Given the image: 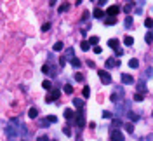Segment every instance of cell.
<instances>
[{"label":"cell","instance_id":"6da1fadb","mask_svg":"<svg viewBox=\"0 0 153 141\" xmlns=\"http://www.w3.org/2000/svg\"><path fill=\"white\" fill-rule=\"evenodd\" d=\"M98 75H99V78H101V82H103V84H111V75H110L108 72L99 70V72H98Z\"/></svg>","mask_w":153,"mask_h":141},{"label":"cell","instance_id":"7a4b0ae2","mask_svg":"<svg viewBox=\"0 0 153 141\" xmlns=\"http://www.w3.org/2000/svg\"><path fill=\"white\" fill-rule=\"evenodd\" d=\"M110 140L111 141H124V134H122L120 131H117V129H111V133H110Z\"/></svg>","mask_w":153,"mask_h":141},{"label":"cell","instance_id":"3957f363","mask_svg":"<svg viewBox=\"0 0 153 141\" xmlns=\"http://www.w3.org/2000/svg\"><path fill=\"white\" fill-rule=\"evenodd\" d=\"M59 96H61V91H57V89H54V91H52L51 94H47V98H45V101H47V103H52V101H56V99H57Z\"/></svg>","mask_w":153,"mask_h":141},{"label":"cell","instance_id":"277c9868","mask_svg":"<svg viewBox=\"0 0 153 141\" xmlns=\"http://www.w3.org/2000/svg\"><path fill=\"white\" fill-rule=\"evenodd\" d=\"M106 12H108V16H110V17H115V16L120 12V7H118V5H110Z\"/></svg>","mask_w":153,"mask_h":141},{"label":"cell","instance_id":"5b68a950","mask_svg":"<svg viewBox=\"0 0 153 141\" xmlns=\"http://www.w3.org/2000/svg\"><path fill=\"white\" fill-rule=\"evenodd\" d=\"M106 66H108V68H113V66H120V61H117L115 58H108V59H106Z\"/></svg>","mask_w":153,"mask_h":141},{"label":"cell","instance_id":"8992f818","mask_svg":"<svg viewBox=\"0 0 153 141\" xmlns=\"http://www.w3.org/2000/svg\"><path fill=\"white\" fill-rule=\"evenodd\" d=\"M122 82H124V84H134V78H132V75H129V73H122Z\"/></svg>","mask_w":153,"mask_h":141},{"label":"cell","instance_id":"52a82bcc","mask_svg":"<svg viewBox=\"0 0 153 141\" xmlns=\"http://www.w3.org/2000/svg\"><path fill=\"white\" fill-rule=\"evenodd\" d=\"M118 45H120V42H118L117 38H110V40H108V47H111L113 51L118 49Z\"/></svg>","mask_w":153,"mask_h":141},{"label":"cell","instance_id":"ba28073f","mask_svg":"<svg viewBox=\"0 0 153 141\" xmlns=\"http://www.w3.org/2000/svg\"><path fill=\"white\" fill-rule=\"evenodd\" d=\"M77 126L78 127H84L85 126V117L82 113H77Z\"/></svg>","mask_w":153,"mask_h":141},{"label":"cell","instance_id":"9c48e42d","mask_svg":"<svg viewBox=\"0 0 153 141\" xmlns=\"http://www.w3.org/2000/svg\"><path fill=\"white\" fill-rule=\"evenodd\" d=\"M92 16H94V17H98V19H101V17H105V12H103V9H94Z\"/></svg>","mask_w":153,"mask_h":141},{"label":"cell","instance_id":"30bf717a","mask_svg":"<svg viewBox=\"0 0 153 141\" xmlns=\"http://www.w3.org/2000/svg\"><path fill=\"white\" fill-rule=\"evenodd\" d=\"M73 58H75V56H73V49H71V47H68V49H66V52H64V59H70V61H71Z\"/></svg>","mask_w":153,"mask_h":141},{"label":"cell","instance_id":"8fae6325","mask_svg":"<svg viewBox=\"0 0 153 141\" xmlns=\"http://www.w3.org/2000/svg\"><path fill=\"white\" fill-rule=\"evenodd\" d=\"M145 87H146V85H145V80H139V82H138V91H139L141 94H145V92H146V89H145Z\"/></svg>","mask_w":153,"mask_h":141},{"label":"cell","instance_id":"7c38bea8","mask_svg":"<svg viewBox=\"0 0 153 141\" xmlns=\"http://www.w3.org/2000/svg\"><path fill=\"white\" fill-rule=\"evenodd\" d=\"M28 117H30V119H37V117H38L37 108H30V110H28Z\"/></svg>","mask_w":153,"mask_h":141},{"label":"cell","instance_id":"4fadbf2b","mask_svg":"<svg viewBox=\"0 0 153 141\" xmlns=\"http://www.w3.org/2000/svg\"><path fill=\"white\" fill-rule=\"evenodd\" d=\"M42 87L47 89V91H52V82H51V80H44V82H42Z\"/></svg>","mask_w":153,"mask_h":141},{"label":"cell","instance_id":"5bb4252c","mask_svg":"<svg viewBox=\"0 0 153 141\" xmlns=\"http://www.w3.org/2000/svg\"><path fill=\"white\" fill-rule=\"evenodd\" d=\"M64 119H66V120H71V119H73V110L66 108V110H64Z\"/></svg>","mask_w":153,"mask_h":141},{"label":"cell","instance_id":"9a60e30c","mask_svg":"<svg viewBox=\"0 0 153 141\" xmlns=\"http://www.w3.org/2000/svg\"><path fill=\"white\" fill-rule=\"evenodd\" d=\"M68 9H70V3H68V2H63V3H61V7H59V12L63 14V12H66Z\"/></svg>","mask_w":153,"mask_h":141},{"label":"cell","instance_id":"2e32d148","mask_svg":"<svg viewBox=\"0 0 153 141\" xmlns=\"http://www.w3.org/2000/svg\"><path fill=\"white\" fill-rule=\"evenodd\" d=\"M115 23H117L115 17H110V16H108V17L105 19V24H108V26H111V24H115Z\"/></svg>","mask_w":153,"mask_h":141},{"label":"cell","instance_id":"e0dca14e","mask_svg":"<svg viewBox=\"0 0 153 141\" xmlns=\"http://www.w3.org/2000/svg\"><path fill=\"white\" fill-rule=\"evenodd\" d=\"M127 117L131 119V122H138V120H139V117H138L136 113H132V112H129V113H127Z\"/></svg>","mask_w":153,"mask_h":141},{"label":"cell","instance_id":"ac0fdd59","mask_svg":"<svg viewBox=\"0 0 153 141\" xmlns=\"http://www.w3.org/2000/svg\"><path fill=\"white\" fill-rule=\"evenodd\" d=\"M124 44H125V45H132V44H134V38H132V37H129V35H127V37H125V38H124Z\"/></svg>","mask_w":153,"mask_h":141},{"label":"cell","instance_id":"d6986e66","mask_svg":"<svg viewBox=\"0 0 153 141\" xmlns=\"http://www.w3.org/2000/svg\"><path fill=\"white\" fill-rule=\"evenodd\" d=\"M52 49H54V51H63V49H64V45H63V42H56Z\"/></svg>","mask_w":153,"mask_h":141},{"label":"cell","instance_id":"ffe728a7","mask_svg":"<svg viewBox=\"0 0 153 141\" xmlns=\"http://www.w3.org/2000/svg\"><path fill=\"white\" fill-rule=\"evenodd\" d=\"M80 49H82V51H89V49H91V45H89V42H87V40H84V42L80 44Z\"/></svg>","mask_w":153,"mask_h":141},{"label":"cell","instance_id":"44dd1931","mask_svg":"<svg viewBox=\"0 0 153 141\" xmlns=\"http://www.w3.org/2000/svg\"><path fill=\"white\" fill-rule=\"evenodd\" d=\"M98 42H99V37H91V40H89V45L92 44V45L96 47V45H98Z\"/></svg>","mask_w":153,"mask_h":141},{"label":"cell","instance_id":"7402d4cb","mask_svg":"<svg viewBox=\"0 0 153 141\" xmlns=\"http://www.w3.org/2000/svg\"><path fill=\"white\" fill-rule=\"evenodd\" d=\"M71 65H73V66H75V68H78V66H80V65H82V61H80V59H78V58H73V59H71Z\"/></svg>","mask_w":153,"mask_h":141},{"label":"cell","instance_id":"603a6c76","mask_svg":"<svg viewBox=\"0 0 153 141\" xmlns=\"http://www.w3.org/2000/svg\"><path fill=\"white\" fill-rule=\"evenodd\" d=\"M129 66H131V68H138V66H139V61H138V59H131V61H129Z\"/></svg>","mask_w":153,"mask_h":141},{"label":"cell","instance_id":"cb8c5ba5","mask_svg":"<svg viewBox=\"0 0 153 141\" xmlns=\"http://www.w3.org/2000/svg\"><path fill=\"white\" fill-rule=\"evenodd\" d=\"M82 94H84V98H89V96H91V87H87V85H85V87H84V91H82Z\"/></svg>","mask_w":153,"mask_h":141},{"label":"cell","instance_id":"d4e9b609","mask_svg":"<svg viewBox=\"0 0 153 141\" xmlns=\"http://www.w3.org/2000/svg\"><path fill=\"white\" fill-rule=\"evenodd\" d=\"M73 105H75V106H77V108H82V106H84V101H82V99H78V98H77V99H73Z\"/></svg>","mask_w":153,"mask_h":141},{"label":"cell","instance_id":"484cf974","mask_svg":"<svg viewBox=\"0 0 153 141\" xmlns=\"http://www.w3.org/2000/svg\"><path fill=\"white\" fill-rule=\"evenodd\" d=\"M145 26H146V28H153V19L146 17V19H145Z\"/></svg>","mask_w":153,"mask_h":141},{"label":"cell","instance_id":"4316f807","mask_svg":"<svg viewBox=\"0 0 153 141\" xmlns=\"http://www.w3.org/2000/svg\"><path fill=\"white\" fill-rule=\"evenodd\" d=\"M134 99H136V101H143V99H145V94H141V92H136V94H134Z\"/></svg>","mask_w":153,"mask_h":141},{"label":"cell","instance_id":"83f0119b","mask_svg":"<svg viewBox=\"0 0 153 141\" xmlns=\"http://www.w3.org/2000/svg\"><path fill=\"white\" fill-rule=\"evenodd\" d=\"M145 40H146V44H152V42H153V33H146Z\"/></svg>","mask_w":153,"mask_h":141},{"label":"cell","instance_id":"f1b7e54d","mask_svg":"<svg viewBox=\"0 0 153 141\" xmlns=\"http://www.w3.org/2000/svg\"><path fill=\"white\" fill-rule=\"evenodd\" d=\"M84 78H85L84 73H77V75H75V80H77V82H84Z\"/></svg>","mask_w":153,"mask_h":141},{"label":"cell","instance_id":"f546056e","mask_svg":"<svg viewBox=\"0 0 153 141\" xmlns=\"http://www.w3.org/2000/svg\"><path fill=\"white\" fill-rule=\"evenodd\" d=\"M64 92H66V94H71V92H73V87H71L70 84H66V85H64Z\"/></svg>","mask_w":153,"mask_h":141},{"label":"cell","instance_id":"4dcf8cb0","mask_svg":"<svg viewBox=\"0 0 153 141\" xmlns=\"http://www.w3.org/2000/svg\"><path fill=\"white\" fill-rule=\"evenodd\" d=\"M132 5H134L132 2H129V3H125V7H124V10H125V12H131V9H132Z\"/></svg>","mask_w":153,"mask_h":141},{"label":"cell","instance_id":"1f68e13d","mask_svg":"<svg viewBox=\"0 0 153 141\" xmlns=\"http://www.w3.org/2000/svg\"><path fill=\"white\" fill-rule=\"evenodd\" d=\"M131 24H132V17H131V16H127V17H125V26H127V28H131Z\"/></svg>","mask_w":153,"mask_h":141},{"label":"cell","instance_id":"d6a6232c","mask_svg":"<svg viewBox=\"0 0 153 141\" xmlns=\"http://www.w3.org/2000/svg\"><path fill=\"white\" fill-rule=\"evenodd\" d=\"M47 120L54 124V122H57V117H56V115H49V117H47Z\"/></svg>","mask_w":153,"mask_h":141},{"label":"cell","instance_id":"836d02e7","mask_svg":"<svg viewBox=\"0 0 153 141\" xmlns=\"http://www.w3.org/2000/svg\"><path fill=\"white\" fill-rule=\"evenodd\" d=\"M125 129H127V131H129L131 134L134 133V126H132V124H125Z\"/></svg>","mask_w":153,"mask_h":141},{"label":"cell","instance_id":"e575fe53","mask_svg":"<svg viewBox=\"0 0 153 141\" xmlns=\"http://www.w3.org/2000/svg\"><path fill=\"white\" fill-rule=\"evenodd\" d=\"M103 117H105V119H108V120H110V119H113V117H111V112H103Z\"/></svg>","mask_w":153,"mask_h":141},{"label":"cell","instance_id":"d590c367","mask_svg":"<svg viewBox=\"0 0 153 141\" xmlns=\"http://www.w3.org/2000/svg\"><path fill=\"white\" fill-rule=\"evenodd\" d=\"M42 30H44V31L51 30V23H45V24H42Z\"/></svg>","mask_w":153,"mask_h":141},{"label":"cell","instance_id":"8d00e7d4","mask_svg":"<svg viewBox=\"0 0 153 141\" xmlns=\"http://www.w3.org/2000/svg\"><path fill=\"white\" fill-rule=\"evenodd\" d=\"M63 133H64L66 136H71V131H70V127H63Z\"/></svg>","mask_w":153,"mask_h":141},{"label":"cell","instance_id":"74e56055","mask_svg":"<svg viewBox=\"0 0 153 141\" xmlns=\"http://www.w3.org/2000/svg\"><path fill=\"white\" fill-rule=\"evenodd\" d=\"M87 66H89V68H96V63H94V61H91V59H89V61H87Z\"/></svg>","mask_w":153,"mask_h":141},{"label":"cell","instance_id":"f35d334b","mask_svg":"<svg viewBox=\"0 0 153 141\" xmlns=\"http://www.w3.org/2000/svg\"><path fill=\"white\" fill-rule=\"evenodd\" d=\"M101 51H103V49H101L99 45H96V47H94V52H96V54H101Z\"/></svg>","mask_w":153,"mask_h":141},{"label":"cell","instance_id":"ab89813d","mask_svg":"<svg viewBox=\"0 0 153 141\" xmlns=\"http://www.w3.org/2000/svg\"><path fill=\"white\" fill-rule=\"evenodd\" d=\"M42 72H44V73H49V65H44V66H42Z\"/></svg>","mask_w":153,"mask_h":141},{"label":"cell","instance_id":"60d3db41","mask_svg":"<svg viewBox=\"0 0 153 141\" xmlns=\"http://www.w3.org/2000/svg\"><path fill=\"white\" fill-rule=\"evenodd\" d=\"M37 141H49V138H47V136H38Z\"/></svg>","mask_w":153,"mask_h":141},{"label":"cell","instance_id":"b9f144b4","mask_svg":"<svg viewBox=\"0 0 153 141\" xmlns=\"http://www.w3.org/2000/svg\"><path fill=\"white\" fill-rule=\"evenodd\" d=\"M115 54H117V56H122V54H124V51H122V49H115Z\"/></svg>","mask_w":153,"mask_h":141},{"label":"cell","instance_id":"7bdbcfd3","mask_svg":"<svg viewBox=\"0 0 153 141\" xmlns=\"http://www.w3.org/2000/svg\"><path fill=\"white\" fill-rule=\"evenodd\" d=\"M64 65H66V59H64V58H61V59H59V66H64Z\"/></svg>","mask_w":153,"mask_h":141},{"label":"cell","instance_id":"ee69618b","mask_svg":"<svg viewBox=\"0 0 153 141\" xmlns=\"http://www.w3.org/2000/svg\"><path fill=\"white\" fill-rule=\"evenodd\" d=\"M38 124L44 127V126H47V124H49V120H38Z\"/></svg>","mask_w":153,"mask_h":141},{"label":"cell","instance_id":"f6af8a7d","mask_svg":"<svg viewBox=\"0 0 153 141\" xmlns=\"http://www.w3.org/2000/svg\"><path fill=\"white\" fill-rule=\"evenodd\" d=\"M113 127H120V120H113Z\"/></svg>","mask_w":153,"mask_h":141},{"label":"cell","instance_id":"bcb514c9","mask_svg":"<svg viewBox=\"0 0 153 141\" xmlns=\"http://www.w3.org/2000/svg\"><path fill=\"white\" fill-rule=\"evenodd\" d=\"M148 141H153V134H150V136H148Z\"/></svg>","mask_w":153,"mask_h":141},{"label":"cell","instance_id":"7dc6e473","mask_svg":"<svg viewBox=\"0 0 153 141\" xmlns=\"http://www.w3.org/2000/svg\"><path fill=\"white\" fill-rule=\"evenodd\" d=\"M152 115H153V112H152Z\"/></svg>","mask_w":153,"mask_h":141}]
</instances>
